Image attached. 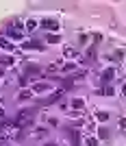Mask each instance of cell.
I'll list each match as a JSON object with an SVG mask.
<instances>
[{"label":"cell","mask_w":126,"mask_h":146,"mask_svg":"<svg viewBox=\"0 0 126 146\" xmlns=\"http://www.w3.org/2000/svg\"><path fill=\"white\" fill-rule=\"evenodd\" d=\"M42 29H48V31H57L59 29V22L54 18H44L42 20Z\"/></svg>","instance_id":"6da1fadb"},{"label":"cell","mask_w":126,"mask_h":146,"mask_svg":"<svg viewBox=\"0 0 126 146\" xmlns=\"http://www.w3.org/2000/svg\"><path fill=\"white\" fill-rule=\"evenodd\" d=\"M46 74H57V72H63V66H61L59 61H54V63H50L46 70H44Z\"/></svg>","instance_id":"7a4b0ae2"},{"label":"cell","mask_w":126,"mask_h":146,"mask_svg":"<svg viewBox=\"0 0 126 146\" xmlns=\"http://www.w3.org/2000/svg\"><path fill=\"white\" fill-rule=\"evenodd\" d=\"M113 76H115V70H113V68H109V70L102 72V79H104V81H111Z\"/></svg>","instance_id":"3957f363"},{"label":"cell","mask_w":126,"mask_h":146,"mask_svg":"<svg viewBox=\"0 0 126 146\" xmlns=\"http://www.w3.org/2000/svg\"><path fill=\"white\" fill-rule=\"evenodd\" d=\"M0 48H5V50H11V48H13V44L9 42V39H5V37H0Z\"/></svg>","instance_id":"277c9868"},{"label":"cell","mask_w":126,"mask_h":146,"mask_svg":"<svg viewBox=\"0 0 126 146\" xmlns=\"http://www.w3.org/2000/svg\"><path fill=\"white\" fill-rule=\"evenodd\" d=\"M61 94H63V92H54L52 96H50L48 100H46V105H52V103H57V100H59V98H61Z\"/></svg>","instance_id":"5b68a950"},{"label":"cell","mask_w":126,"mask_h":146,"mask_svg":"<svg viewBox=\"0 0 126 146\" xmlns=\"http://www.w3.org/2000/svg\"><path fill=\"white\" fill-rule=\"evenodd\" d=\"M24 48H37V50H42L44 46H42L39 42H26V44H24Z\"/></svg>","instance_id":"8992f818"},{"label":"cell","mask_w":126,"mask_h":146,"mask_svg":"<svg viewBox=\"0 0 126 146\" xmlns=\"http://www.w3.org/2000/svg\"><path fill=\"white\" fill-rule=\"evenodd\" d=\"M46 42H48V44H59V42H61V37L52 33V35H48V37H46Z\"/></svg>","instance_id":"52a82bcc"},{"label":"cell","mask_w":126,"mask_h":146,"mask_svg":"<svg viewBox=\"0 0 126 146\" xmlns=\"http://www.w3.org/2000/svg\"><path fill=\"white\" fill-rule=\"evenodd\" d=\"M72 107H74V109H83L85 103L80 100V98H74V100H72Z\"/></svg>","instance_id":"ba28073f"},{"label":"cell","mask_w":126,"mask_h":146,"mask_svg":"<svg viewBox=\"0 0 126 146\" xmlns=\"http://www.w3.org/2000/svg\"><path fill=\"white\" fill-rule=\"evenodd\" d=\"M30 96H33V92H30V90H26V92H20V100H26V98H30Z\"/></svg>","instance_id":"9c48e42d"},{"label":"cell","mask_w":126,"mask_h":146,"mask_svg":"<svg viewBox=\"0 0 126 146\" xmlns=\"http://www.w3.org/2000/svg\"><path fill=\"white\" fill-rule=\"evenodd\" d=\"M96 116H98V120H100V122H107L109 120V113H107V111H98Z\"/></svg>","instance_id":"30bf717a"},{"label":"cell","mask_w":126,"mask_h":146,"mask_svg":"<svg viewBox=\"0 0 126 146\" xmlns=\"http://www.w3.org/2000/svg\"><path fill=\"white\" fill-rule=\"evenodd\" d=\"M44 90H48V83H37V85L33 87V92H44Z\"/></svg>","instance_id":"8fae6325"},{"label":"cell","mask_w":126,"mask_h":146,"mask_svg":"<svg viewBox=\"0 0 126 146\" xmlns=\"http://www.w3.org/2000/svg\"><path fill=\"white\" fill-rule=\"evenodd\" d=\"M35 26H37L35 20H26V31H35Z\"/></svg>","instance_id":"7c38bea8"},{"label":"cell","mask_w":126,"mask_h":146,"mask_svg":"<svg viewBox=\"0 0 126 146\" xmlns=\"http://www.w3.org/2000/svg\"><path fill=\"white\" fill-rule=\"evenodd\" d=\"M0 63H2V66H11L13 59H11V57H2V59H0Z\"/></svg>","instance_id":"4fadbf2b"},{"label":"cell","mask_w":126,"mask_h":146,"mask_svg":"<svg viewBox=\"0 0 126 146\" xmlns=\"http://www.w3.org/2000/svg\"><path fill=\"white\" fill-rule=\"evenodd\" d=\"M35 135H37V137H44V135H48V131H46V129H37Z\"/></svg>","instance_id":"5bb4252c"},{"label":"cell","mask_w":126,"mask_h":146,"mask_svg":"<svg viewBox=\"0 0 126 146\" xmlns=\"http://www.w3.org/2000/svg\"><path fill=\"white\" fill-rule=\"evenodd\" d=\"M98 133H100V137H102V140H107V137H109V131H107V129H100Z\"/></svg>","instance_id":"9a60e30c"},{"label":"cell","mask_w":126,"mask_h":146,"mask_svg":"<svg viewBox=\"0 0 126 146\" xmlns=\"http://www.w3.org/2000/svg\"><path fill=\"white\" fill-rule=\"evenodd\" d=\"M87 146H98V140H94V137H89V140H87Z\"/></svg>","instance_id":"2e32d148"},{"label":"cell","mask_w":126,"mask_h":146,"mask_svg":"<svg viewBox=\"0 0 126 146\" xmlns=\"http://www.w3.org/2000/svg\"><path fill=\"white\" fill-rule=\"evenodd\" d=\"M65 55H67V57H74L76 52H74V48H65Z\"/></svg>","instance_id":"e0dca14e"},{"label":"cell","mask_w":126,"mask_h":146,"mask_svg":"<svg viewBox=\"0 0 126 146\" xmlns=\"http://www.w3.org/2000/svg\"><path fill=\"white\" fill-rule=\"evenodd\" d=\"M46 146H57V144H46Z\"/></svg>","instance_id":"ac0fdd59"}]
</instances>
